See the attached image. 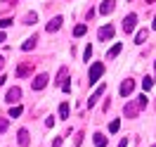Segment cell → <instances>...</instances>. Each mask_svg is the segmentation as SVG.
I'll return each mask as SVG.
<instances>
[{
    "mask_svg": "<svg viewBox=\"0 0 156 147\" xmlns=\"http://www.w3.org/2000/svg\"><path fill=\"white\" fill-rule=\"evenodd\" d=\"M118 147H128V138H123V140L118 142Z\"/></svg>",
    "mask_w": 156,
    "mask_h": 147,
    "instance_id": "f1b7e54d",
    "label": "cell"
},
{
    "mask_svg": "<svg viewBox=\"0 0 156 147\" xmlns=\"http://www.w3.org/2000/svg\"><path fill=\"white\" fill-rule=\"evenodd\" d=\"M151 2H154V0H147V5H151Z\"/></svg>",
    "mask_w": 156,
    "mask_h": 147,
    "instance_id": "e575fe53",
    "label": "cell"
},
{
    "mask_svg": "<svg viewBox=\"0 0 156 147\" xmlns=\"http://www.w3.org/2000/svg\"><path fill=\"white\" fill-rule=\"evenodd\" d=\"M151 29H156V19H154V24H151Z\"/></svg>",
    "mask_w": 156,
    "mask_h": 147,
    "instance_id": "836d02e7",
    "label": "cell"
},
{
    "mask_svg": "<svg viewBox=\"0 0 156 147\" xmlns=\"http://www.w3.org/2000/svg\"><path fill=\"white\" fill-rule=\"evenodd\" d=\"M118 52H121V43H116L114 48L109 50V52H107V57H109V59H114V57H116V55H118Z\"/></svg>",
    "mask_w": 156,
    "mask_h": 147,
    "instance_id": "ac0fdd59",
    "label": "cell"
},
{
    "mask_svg": "<svg viewBox=\"0 0 156 147\" xmlns=\"http://www.w3.org/2000/svg\"><path fill=\"white\" fill-rule=\"evenodd\" d=\"M48 83H50V76H48V74H38L36 79L31 81V88H33V90H43Z\"/></svg>",
    "mask_w": 156,
    "mask_h": 147,
    "instance_id": "7a4b0ae2",
    "label": "cell"
},
{
    "mask_svg": "<svg viewBox=\"0 0 156 147\" xmlns=\"http://www.w3.org/2000/svg\"><path fill=\"white\" fill-rule=\"evenodd\" d=\"M59 116H62V119H69V105H66V102L59 107Z\"/></svg>",
    "mask_w": 156,
    "mask_h": 147,
    "instance_id": "7402d4cb",
    "label": "cell"
},
{
    "mask_svg": "<svg viewBox=\"0 0 156 147\" xmlns=\"http://www.w3.org/2000/svg\"><path fill=\"white\" fill-rule=\"evenodd\" d=\"M0 43H5V33L2 31H0Z\"/></svg>",
    "mask_w": 156,
    "mask_h": 147,
    "instance_id": "f546056e",
    "label": "cell"
},
{
    "mask_svg": "<svg viewBox=\"0 0 156 147\" xmlns=\"http://www.w3.org/2000/svg\"><path fill=\"white\" fill-rule=\"evenodd\" d=\"M140 109H142V107H140L137 102H128L126 107H123V114H126L128 119H135V116H137V112H140Z\"/></svg>",
    "mask_w": 156,
    "mask_h": 147,
    "instance_id": "277c9868",
    "label": "cell"
},
{
    "mask_svg": "<svg viewBox=\"0 0 156 147\" xmlns=\"http://www.w3.org/2000/svg\"><path fill=\"white\" fill-rule=\"evenodd\" d=\"M151 147H156V145H151Z\"/></svg>",
    "mask_w": 156,
    "mask_h": 147,
    "instance_id": "d590c367",
    "label": "cell"
},
{
    "mask_svg": "<svg viewBox=\"0 0 156 147\" xmlns=\"http://www.w3.org/2000/svg\"><path fill=\"white\" fill-rule=\"evenodd\" d=\"M90 55H92V48L88 45V48H85V55H83V59H85V62H90Z\"/></svg>",
    "mask_w": 156,
    "mask_h": 147,
    "instance_id": "484cf974",
    "label": "cell"
},
{
    "mask_svg": "<svg viewBox=\"0 0 156 147\" xmlns=\"http://www.w3.org/2000/svg\"><path fill=\"white\" fill-rule=\"evenodd\" d=\"M5 81H7L5 76H0V86H5Z\"/></svg>",
    "mask_w": 156,
    "mask_h": 147,
    "instance_id": "4dcf8cb0",
    "label": "cell"
},
{
    "mask_svg": "<svg viewBox=\"0 0 156 147\" xmlns=\"http://www.w3.org/2000/svg\"><path fill=\"white\" fill-rule=\"evenodd\" d=\"M135 24H137V14H128L126 19H123V31H126V33H133V31H135Z\"/></svg>",
    "mask_w": 156,
    "mask_h": 147,
    "instance_id": "3957f363",
    "label": "cell"
},
{
    "mask_svg": "<svg viewBox=\"0 0 156 147\" xmlns=\"http://www.w3.org/2000/svg\"><path fill=\"white\" fill-rule=\"evenodd\" d=\"M137 105L144 109V107H147V95H140V97H137Z\"/></svg>",
    "mask_w": 156,
    "mask_h": 147,
    "instance_id": "cb8c5ba5",
    "label": "cell"
},
{
    "mask_svg": "<svg viewBox=\"0 0 156 147\" xmlns=\"http://www.w3.org/2000/svg\"><path fill=\"white\" fill-rule=\"evenodd\" d=\"M97 36H99V40L111 38V36H114V26H102V29L97 31Z\"/></svg>",
    "mask_w": 156,
    "mask_h": 147,
    "instance_id": "8fae6325",
    "label": "cell"
},
{
    "mask_svg": "<svg viewBox=\"0 0 156 147\" xmlns=\"http://www.w3.org/2000/svg\"><path fill=\"white\" fill-rule=\"evenodd\" d=\"M5 100L12 102V105H14V102H19V100H21V88H17V86L10 88V90H7V95H5Z\"/></svg>",
    "mask_w": 156,
    "mask_h": 147,
    "instance_id": "8992f818",
    "label": "cell"
},
{
    "mask_svg": "<svg viewBox=\"0 0 156 147\" xmlns=\"http://www.w3.org/2000/svg\"><path fill=\"white\" fill-rule=\"evenodd\" d=\"M151 86H154V79L144 76V79H142V88H144V90H151Z\"/></svg>",
    "mask_w": 156,
    "mask_h": 147,
    "instance_id": "ffe728a7",
    "label": "cell"
},
{
    "mask_svg": "<svg viewBox=\"0 0 156 147\" xmlns=\"http://www.w3.org/2000/svg\"><path fill=\"white\" fill-rule=\"evenodd\" d=\"M62 21H64L62 17H55V19H50V24H48V31H50V33L59 31V29H62Z\"/></svg>",
    "mask_w": 156,
    "mask_h": 147,
    "instance_id": "7c38bea8",
    "label": "cell"
},
{
    "mask_svg": "<svg viewBox=\"0 0 156 147\" xmlns=\"http://www.w3.org/2000/svg\"><path fill=\"white\" fill-rule=\"evenodd\" d=\"M7 130V119H0V133H5Z\"/></svg>",
    "mask_w": 156,
    "mask_h": 147,
    "instance_id": "d4e9b609",
    "label": "cell"
},
{
    "mask_svg": "<svg viewBox=\"0 0 156 147\" xmlns=\"http://www.w3.org/2000/svg\"><path fill=\"white\" fill-rule=\"evenodd\" d=\"M95 147H107V138L102 135V133H95Z\"/></svg>",
    "mask_w": 156,
    "mask_h": 147,
    "instance_id": "5bb4252c",
    "label": "cell"
},
{
    "mask_svg": "<svg viewBox=\"0 0 156 147\" xmlns=\"http://www.w3.org/2000/svg\"><path fill=\"white\" fill-rule=\"evenodd\" d=\"M102 74H104V64H102V62H95V64L90 67V74H88V83H90V86H92V83H97Z\"/></svg>",
    "mask_w": 156,
    "mask_h": 147,
    "instance_id": "6da1fadb",
    "label": "cell"
},
{
    "mask_svg": "<svg viewBox=\"0 0 156 147\" xmlns=\"http://www.w3.org/2000/svg\"><path fill=\"white\" fill-rule=\"evenodd\" d=\"M10 116H12V119L21 116V107H19V105H17V107H12V109H10Z\"/></svg>",
    "mask_w": 156,
    "mask_h": 147,
    "instance_id": "603a6c76",
    "label": "cell"
},
{
    "mask_svg": "<svg viewBox=\"0 0 156 147\" xmlns=\"http://www.w3.org/2000/svg\"><path fill=\"white\" fill-rule=\"evenodd\" d=\"M2 67H5V59H2V57H0V69H2Z\"/></svg>",
    "mask_w": 156,
    "mask_h": 147,
    "instance_id": "d6a6232c",
    "label": "cell"
},
{
    "mask_svg": "<svg viewBox=\"0 0 156 147\" xmlns=\"http://www.w3.org/2000/svg\"><path fill=\"white\" fill-rule=\"evenodd\" d=\"M36 19H38V14H36V12H29V14L24 17V24H36Z\"/></svg>",
    "mask_w": 156,
    "mask_h": 147,
    "instance_id": "d6986e66",
    "label": "cell"
},
{
    "mask_svg": "<svg viewBox=\"0 0 156 147\" xmlns=\"http://www.w3.org/2000/svg\"><path fill=\"white\" fill-rule=\"evenodd\" d=\"M66 71H69V69H66V67H62V69H59V74H57V79H55V86H62V81L66 79Z\"/></svg>",
    "mask_w": 156,
    "mask_h": 147,
    "instance_id": "9a60e30c",
    "label": "cell"
},
{
    "mask_svg": "<svg viewBox=\"0 0 156 147\" xmlns=\"http://www.w3.org/2000/svg\"><path fill=\"white\" fill-rule=\"evenodd\" d=\"M17 142H19L21 147H29V142H31V138H29V130H26V128H21L19 133H17Z\"/></svg>",
    "mask_w": 156,
    "mask_h": 147,
    "instance_id": "9c48e42d",
    "label": "cell"
},
{
    "mask_svg": "<svg viewBox=\"0 0 156 147\" xmlns=\"http://www.w3.org/2000/svg\"><path fill=\"white\" fill-rule=\"evenodd\" d=\"M133 90H135V81L126 79V81H123V83H121V95H123V97H128V95H130Z\"/></svg>",
    "mask_w": 156,
    "mask_h": 147,
    "instance_id": "52a82bcc",
    "label": "cell"
},
{
    "mask_svg": "<svg viewBox=\"0 0 156 147\" xmlns=\"http://www.w3.org/2000/svg\"><path fill=\"white\" fill-rule=\"evenodd\" d=\"M10 24H12V19H0V29H7Z\"/></svg>",
    "mask_w": 156,
    "mask_h": 147,
    "instance_id": "4316f807",
    "label": "cell"
},
{
    "mask_svg": "<svg viewBox=\"0 0 156 147\" xmlns=\"http://www.w3.org/2000/svg\"><path fill=\"white\" fill-rule=\"evenodd\" d=\"M31 74H33V62H24V64L17 67V76H21V79H24V76H31Z\"/></svg>",
    "mask_w": 156,
    "mask_h": 147,
    "instance_id": "5b68a950",
    "label": "cell"
},
{
    "mask_svg": "<svg viewBox=\"0 0 156 147\" xmlns=\"http://www.w3.org/2000/svg\"><path fill=\"white\" fill-rule=\"evenodd\" d=\"M5 2H10V5H17V0H5Z\"/></svg>",
    "mask_w": 156,
    "mask_h": 147,
    "instance_id": "1f68e13d",
    "label": "cell"
},
{
    "mask_svg": "<svg viewBox=\"0 0 156 147\" xmlns=\"http://www.w3.org/2000/svg\"><path fill=\"white\" fill-rule=\"evenodd\" d=\"M118 128H121V121H118V119H114V121L109 123V133H116Z\"/></svg>",
    "mask_w": 156,
    "mask_h": 147,
    "instance_id": "44dd1931",
    "label": "cell"
},
{
    "mask_svg": "<svg viewBox=\"0 0 156 147\" xmlns=\"http://www.w3.org/2000/svg\"><path fill=\"white\" fill-rule=\"evenodd\" d=\"M62 140H64V138H55V140H52V147H62Z\"/></svg>",
    "mask_w": 156,
    "mask_h": 147,
    "instance_id": "83f0119b",
    "label": "cell"
},
{
    "mask_svg": "<svg viewBox=\"0 0 156 147\" xmlns=\"http://www.w3.org/2000/svg\"><path fill=\"white\" fill-rule=\"evenodd\" d=\"M114 10H116V2H114V0H104V2L99 5V12H102V14H111Z\"/></svg>",
    "mask_w": 156,
    "mask_h": 147,
    "instance_id": "30bf717a",
    "label": "cell"
},
{
    "mask_svg": "<svg viewBox=\"0 0 156 147\" xmlns=\"http://www.w3.org/2000/svg\"><path fill=\"white\" fill-rule=\"evenodd\" d=\"M147 36H149V31H147V29H142V31H140V33L135 36V43H140V45H142V43L147 40Z\"/></svg>",
    "mask_w": 156,
    "mask_h": 147,
    "instance_id": "e0dca14e",
    "label": "cell"
},
{
    "mask_svg": "<svg viewBox=\"0 0 156 147\" xmlns=\"http://www.w3.org/2000/svg\"><path fill=\"white\" fill-rule=\"evenodd\" d=\"M104 90H107V86H104V83H102V86H99V88L95 90V93H92V95H90V100H88V107H95V105H97V100L102 97V93H104Z\"/></svg>",
    "mask_w": 156,
    "mask_h": 147,
    "instance_id": "ba28073f",
    "label": "cell"
},
{
    "mask_svg": "<svg viewBox=\"0 0 156 147\" xmlns=\"http://www.w3.org/2000/svg\"><path fill=\"white\" fill-rule=\"evenodd\" d=\"M36 43H38V36H33V38H29L26 43H21V50H24V52H29V50L36 48Z\"/></svg>",
    "mask_w": 156,
    "mask_h": 147,
    "instance_id": "4fadbf2b",
    "label": "cell"
},
{
    "mask_svg": "<svg viewBox=\"0 0 156 147\" xmlns=\"http://www.w3.org/2000/svg\"><path fill=\"white\" fill-rule=\"evenodd\" d=\"M85 31H88V26H85V24H78L76 29H73V36H76V38H80V36H85Z\"/></svg>",
    "mask_w": 156,
    "mask_h": 147,
    "instance_id": "2e32d148",
    "label": "cell"
}]
</instances>
